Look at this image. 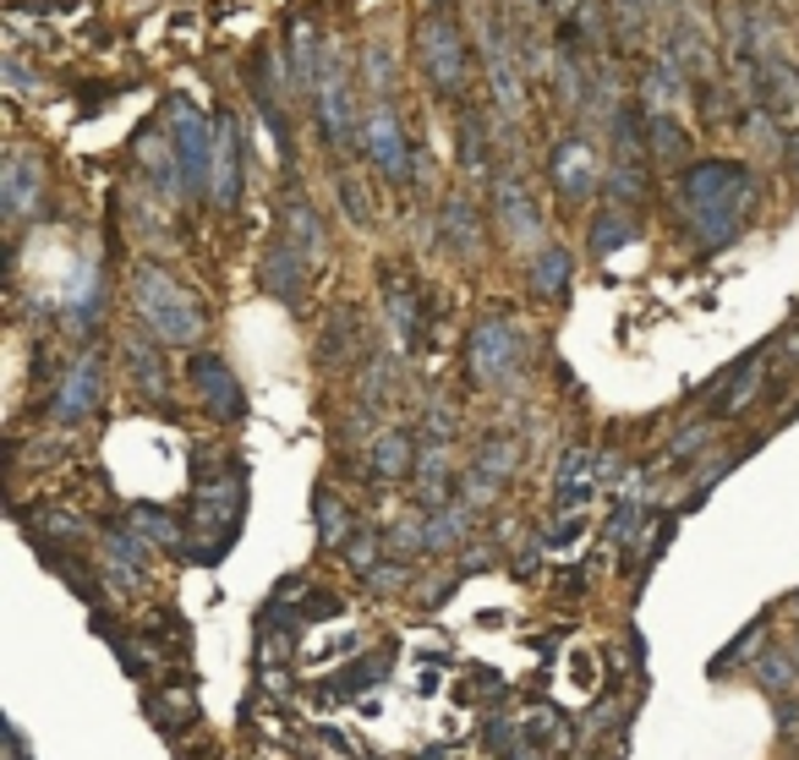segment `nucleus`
Returning a JSON list of instances; mask_svg holds the SVG:
<instances>
[{"mask_svg": "<svg viewBox=\"0 0 799 760\" xmlns=\"http://www.w3.org/2000/svg\"><path fill=\"white\" fill-rule=\"evenodd\" d=\"M679 203L701 236V247H729L739 236V225L750 219V203H756V187H750V170L733 165V159H707L696 165L684 181H679Z\"/></svg>", "mask_w": 799, "mask_h": 760, "instance_id": "f257e3e1", "label": "nucleus"}, {"mask_svg": "<svg viewBox=\"0 0 799 760\" xmlns=\"http://www.w3.org/2000/svg\"><path fill=\"white\" fill-rule=\"evenodd\" d=\"M132 302L142 323L165 339V345H187V339H198L203 317L193 307V296L187 290H176V279L170 274H159V268H142L132 279Z\"/></svg>", "mask_w": 799, "mask_h": 760, "instance_id": "f03ea898", "label": "nucleus"}, {"mask_svg": "<svg viewBox=\"0 0 799 760\" xmlns=\"http://www.w3.org/2000/svg\"><path fill=\"white\" fill-rule=\"evenodd\" d=\"M526 362V334L515 328V317H504L499 307L471 328V373L476 383H510Z\"/></svg>", "mask_w": 799, "mask_h": 760, "instance_id": "7ed1b4c3", "label": "nucleus"}, {"mask_svg": "<svg viewBox=\"0 0 799 760\" xmlns=\"http://www.w3.org/2000/svg\"><path fill=\"white\" fill-rule=\"evenodd\" d=\"M647 121H641V110L635 105H624L619 116H613V176H608V191H613V203H641L647 197V176H652V165H647Z\"/></svg>", "mask_w": 799, "mask_h": 760, "instance_id": "20e7f679", "label": "nucleus"}, {"mask_svg": "<svg viewBox=\"0 0 799 760\" xmlns=\"http://www.w3.org/2000/svg\"><path fill=\"white\" fill-rule=\"evenodd\" d=\"M165 121H170V154L181 159L176 165L181 170V191H203L208 170H214V131L187 99H170Z\"/></svg>", "mask_w": 799, "mask_h": 760, "instance_id": "39448f33", "label": "nucleus"}, {"mask_svg": "<svg viewBox=\"0 0 799 760\" xmlns=\"http://www.w3.org/2000/svg\"><path fill=\"white\" fill-rule=\"evenodd\" d=\"M422 61H427V77L438 82V93H461V82H466V45L455 33L450 0H438V11L422 22Z\"/></svg>", "mask_w": 799, "mask_h": 760, "instance_id": "423d86ee", "label": "nucleus"}, {"mask_svg": "<svg viewBox=\"0 0 799 760\" xmlns=\"http://www.w3.org/2000/svg\"><path fill=\"white\" fill-rule=\"evenodd\" d=\"M362 148L373 154V165H378L389 181H411V142H405V127L395 121L389 105H378V110L362 121Z\"/></svg>", "mask_w": 799, "mask_h": 760, "instance_id": "0eeeda50", "label": "nucleus"}, {"mask_svg": "<svg viewBox=\"0 0 799 760\" xmlns=\"http://www.w3.org/2000/svg\"><path fill=\"white\" fill-rule=\"evenodd\" d=\"M482 61H487V82H493V93H499L504 116H521L526 93H521L515 50H510V33H504V22H499V17H487V28H482Z\"/></svg>", "mask_w": 799, "mask_h": 760, "instance_id": "6e6552de", "label": "nucleus"}, {"mask_svg": "<svg viewBox=\"0 0 799 760\" xmlns=\"http://www.w3.org/2000/svg\"><path fill=\"white\" fill-rule=\"evenodd\" d=\"M598 181V154H592V142L586 137H564L559 148H553V187L564 203H581L586 191Z\"/></svg>", "mask_w": 799, "mask_h": 760, "instance_id": "1a4fd4ad", "label": "nucleus"}, {"mask_svg": "<svg viewBox=\"0 0 799 760\" xmlns=\"http://www.w3.org/2000/svg\"><path fill=\"white\" fill-rule=\"evenodd\" d=\"M313 99H318V121L329 142L351 137V93H345V77H339V56L318 61V82H313Z\"/></svg>", "mask_w": 799, "mask_h": 760, "instance_id": "9d476101", "label": "nucleus"}, {"mask_svg": "<svg viewBox=\"0 0 799 760\" xmlns=\"http://www.w3.org/2000/svg\"><path fill=\"white\" fill-rule=\"evenodd\" d=\"M493 214H499V225H504L510 241H536L542 214H536L532 191L521 187L515 176H499V187H493Z\"/></svg>", "mask_w": 799, "mask_h": 760, "instance_id": "9b49d317", "label": "nucleus"}, {"mask_svg": "<svg viewBox=\"0 0 799 760\" xmlns=\"http://www.w3.org/2000/svg\"><path fill=\"white\" fill-rule=\"evenodd\" d=\"M193 383H198L203 405L214 411V416H225V422H236L247 405H241V388H236V378H230V367L219 362V356H198L193 362Z\"/></svg>", "mask_w": 799, "mask_h": 760, "instance_id": "f8f14e48", "label": "nucleus"}, {"mask_svg": "<svg viewBox=\"0 0 799 760\" xmlns=\"http://www.w3.org/2000/svg\"><path fill=\"white\" fill-rule=\"evenodd\" d=\"M214 197L219 208H236L241 197V137L230 116H219V131H214Z\"/></svg>", "mask_w": 799, "mask_h": 760, "instance_id": "ddd939ff", "label": "nucleus"}, {"mask_svg": "<svg viewBox=\"0 0 799 760\" xmlns=\"http://www.w3.org/2000/svg\"><path fill=\"white\" fill-rule=\"evenodd\" d=\"M93 399H99V362L93 356H77L67 367V378H61V388H56V416L61 422H77V416H88L93 411Z\"/></svg>", "mask_w": 799, "mask_h": 760, "instance_id": "4468645a", "label": "nucleus"}, {"mask_svg": "<svg viewBox=\"0 0 799 760\" xmlns=\"http://www.w3.org/2000/svg\"><path fill=\"white\" fill-rule=\"evenodd\" d=\"M258 279H264V290H274L279 302H296V296H302V285H307V253H302L296 241H274Z\"/></svg>", "mask_w": 799, "mask_h": 760, "instance_id": "2eb2a0df", "label": "nucleus"}, {"mask_svg": "<svg viewBox=\"0 0 799 760\" xmlns=\"http://www.w3.org/2000/svg\"><path fill=\"white\" fill-rule=\"evenodd\" d=\"M39 181H45V165H39V159H28V154H11V159H6V170H0V197H6V214H11V219L28 214Z\"/></svg>", "mask_w": 799, "mask_h": 760, "instance_id": "dca6fc26", "label": "nucleus"}, {"mask_svg": "<svg viewBox=\"0 0 799 760\" xmlns=\"http://www.w3.org/2000/svg\"><path fill=\"white\" fill-rule=\"evenodd\" d=\"M553 499H559V509H570V514L592 499V454H586V448H570V454L559 460V493H553Z\"/></svg>", "mask_w": 799, "mask_h": 760, "instance_id": "f3484780", "label": "nucleus"}, {"mask_svg": "<svg viewBox=\"0 0 799 760\" xmlns=\"http://www.w3.org/2000/svg\"><path fill=\"white\" fill-rule=\"evenodd\" d=\"M384 302H389V323H395V334H400V345H405V351H416V339H422V334H416V290H411V279H405V274H389V279H384Z\"/></svg>", "mask_w": 799, "mask_h": 760, "instance_id": "a211bd4d", "label": "nucleus"}, {"mask_svg": "<svg viewBox=\"0 0 799 760\" xmlns=\"http://www.w3.org/2000/svg\"><path fill=\"white\" fill-rule=\"evenodd\" d=\"M668 50H673V61H684L690 71H712V56H707V33L696 28V17H690V6L673 17V39H668Z\"/></svg>", "mask_w": 799, "mask_h": 760, "instance_id": "6ab92c4d", "label": "nucleus"}, {"mask_svg": "<svg viewBox=\"0 0 799 760\" xmlns=\"http://www.w3.org/2000/svg\"><path fill=\"white\" fill-rule=\"evenodd\" d=\"M466 525H471V504H444L427 514V547L433 553H455L466 542Z\"/></svg>", "mask_w": 799, "mask_h": 760, "instance_id": "aec40b11", "label": "nucleus"}, {"mask_svg": "<svg viewBox=\"0 0 799 760\" xmlns=\"http://www.w3.org/2000/svg\"><path fill=\"white\" fill-rule=\"evenodd\" d=\"M526 279H532L536 296H564L570 290V253L564 247H542Z\"/></svg>", "mask_w": 799, "mask_h": 760, "instance_id": "412c9836", "label": "nucleus"}, {"mask_svg": "<svg viewBox=\"0 0 799 760\" xmlns=\"http://www.w3.org/2000/svg\"><path fill=\"white\" fill-rule=\"evenodd\" d=\"M285 225H290V236L285 241H296L307 257L324 253V225H318V214H313V203H302V197H285Z\"/></svg>", "mask_w": 799, "mask_h": 760, "instance_id": "4be33fe9", "label": "nucleus"}, {"mask_svg": "<svg viewBox=\"0 0 799 760\" xmlns=\"http://www.w3.org/2000/svg\"><path fill=\"white\" fill-rule=\"evenodd\" d=\"M761 367H767V356H750V362H739L729 378H723V388H718V416H733L750 394H756V383H761Z\"/></svg>", "mask_w": 799, "mask_h": 760, "instance_id": "5701e85b", "label": "nucleus"}, {"mask_svg": "<svg viewBox=\"0 0 799 760\" xmlns=\"http://www.w3.org/2000/svg\"><path fill=\"white\" fill-rule=\"evenodd\" d=\"M438 236H444V247H455V253H476V208H471L466 197H450Z\"/></svg>", "mask_w": 799, "mask_h": 760, "instance_id": "b1692460", "label": "nucleus"}, {"mask_svg": "<svg viewBox=\"0 0 799 760\" xmlns=\"http://www.w3.org/2000/svg\"><path fill=\"white\" fill-rule=\"evenodd\" d=\"M411 460H416V444L405 438V433H384L378 444H373V471L384 476V482H395L411 471Z\"/></svg>", "mask_w": 799, "mask_h": 760, "instance_id": "393cba45", "label": "nucleus"}, {"mask_svg": "<svg viewBox=\"0 0 799 760\" xmlns=\"http://www.w3.org/2000/svg\"><path fill=\"white\" fill-rule=\"evenodd\" d=\"M756 679L772 690V695H795L799 690V668L795 657H783V651H767L761 662H756Z\"/></svg>", "mask_w": 799, "mask_h": 760, "instance_id": "a878e982", "label": "nucleus"}, {"mask_svg": "<svg viewBox=\"0 0 799 760\" xmlns=\"http://www.w3.org/2000/svg\"><path fill=\"white\" fill-rule=\"evenodd\" d=\"M630 236H635L630 214H624V208H608V214L598 219V230H592V253H598V257H608L613 247H624Z\"/></svg>", "mask_w": 799, "mask_h": 760, "instance_id": "bb28decb", "label": "nucleus"}, {"mask_svg": "<svg viewBox=\"0 0 799 760\" xmlns=\"http://www.w3.org/2000/svg\"><path fill=\"white\" fill-rule=\"evenodd\" d=\"M351 345H356V317H351V307H339L334 323L324 328V345H318V351H324V362H339Z\"/></svg>", "mask_w": 799, "mask_h": 760, "instance_id": "cd10ccee", "label": "nucleus"}, {"mask_svg": "<svg viewBox=\"0 0 799 760\" xmlns=\"http://www.w3.org/2000/svg\"><path fill=\"white\" fill-rule=\"evenodd\" d=\"M652 148H658V159H663V165L684 159V131L673 127V116H652Z\"/></svg>", "mask_w": 799, "mask_h": 760, "instance_id": "c85d7f7f", "label": "nucleus"}, {"mask_svg": "<svg viewBox=\"0 0 799 760\" xmlns=\"http://www.w3.org/2000/svg\"><path fill=\"white\" fill-rule=\"evenodd\" d=\"M461 165H466L471 176H482V170H487V142H482L476 116H466V121H461Z\"/></svg>", "mask_w": 799, "mask_h": 760, "instance_id": "c756f323", "label": "nucleus"}, {"mask_svg": "<svg viewBox=\"0 0 799 760\" xmlns=\"http://www.w3.org/2000/svg\"><path fill=\"white\" fill-rule=\"evenodd\" d=\"M313 514H318V536H324V542H339V536H345V525H351V520H345V509L334 504L329 487L313 499Z\"/></svg>", "mask_w": 799, "mask_h": 760, "instance_id": "7c9ffc66", "label": "nucleus"}, {"mask_svg": "<svg viewBox=\"0 0 799 760\" xmlns=\"http://www.w3.org/2000/svg\"><path fill=\"white\" fill-rule=\"evenodd\" d=\"M127 362H132V378L148 388V394H159L165 378H159V356L148 351V345H127Z\"/></svg>", "mask_w": 799, "mask_h": 760, "instance_id": "2f4dec72", "label": "nucleus"}, {"mask_svg": "<svg viewBox=\"0 0 799 760\" xmlns=\"http://www.w3.org/2000/svg\"><path fill=\"white\" fill-rule=\"evenodd\" d=\"M510 465H515V448L504 444V438H493V444H487V454H482V465H476V471H482V476H487V482L499 487V476H504Z\"/></svg>", "mask_w": 799, "mask_h": 760, "instance_id": "473e14b6", "label": "nucleus"}, {"mask_svg": "<svg viewBox=\"0 0 799 760\" xmlns=\"http://www.w3.org/2000/svg\"><path fill=\"white\" fill-rule=\"evenodd\" d=\"M345 553H351V564H356L362 574H373V570H378V536H373V531H356Z\"/></svg>", "mask_w": 799, "mask_h": 760, "instance_id": "72a5a7b5", "label": "nucleus"}, {"mask_svg": "<svg viewBox=\"0 0 799 760\" xmlns=\"http://www.w3.org/2000/svg\"><path fill=\"white\" fill-rule=\"evenodd\" d=\"M132 525H148L154 542H176V520L159 514V509H132Z\"/></svg>", "mask_w": 799, "mask_h": 760, "instance_id": "f704fd0d", "label": "nucleus"}, {"mask_svg": "<svg viewBox=\"0 0 799 760\" xmlns=\"http://www.w3.org/2000/svg\"><path fill=\"white\" fill-rule=\"evenodd\" d=\"M707 444H712V433H707V427H684V433L673 438V448H668V460H690L696 448H707Z\"/></svg>", "mask_w": 799, "mask_h": 760, "instance_id": "c9c22d12", "label": "nucleus"}, {"mask_svg": "<svg viewBox=\"0 0 799 760\" xmlns=\"http://www.w3.org/2000/svg\"><path fill=\"white\" fill-rule=\"evenodd\" d=\"M339 203H345V214H351L356 225H367V203H362V187H356L351 176H339Z\"/></svg>", "mask_w": 799, "mask_h": 760, "instance_id": "e433bc0d", "label": "nucleus"}, {"mask_svg": "<svg viewBox=\"0 0 799 760\" xmlns=\"http://www.w3.org/2000/svg\"><path fill=\"white\" fill-rule=\"evenodd\" d=\"M367 77H373V93L384 99L389 93V56L384 50H367Z\"/></svg>", "mask_w": 799, "mask_h": 760, "instance_id": "4c0bfd02", "label": "nucleus"}, {"mask_svg": "<svg viewBox=\"0 0 799 760\" xmlns=\"http://www.w3.org/2000/svg\"><path fill=\"white\" fill-rule=\"evenodd\" d=\"M39 525H50V536H61V542H77V536H82V525H77L71 514H56V509H50Z\"/></svg>", "mask_w": 799, "mask_h": 760, "instance_id": "58836bf2", "label": "nucleus"}, {"mask_svg": "<svg viewBox=\"0 0 799 760\" xmlns=\"http://www.w3.org/2000/svg\"><path fill=\"white\" fill-rule=\"evenodd\" d=\"M373 585H378V591H400V585H405V564H378V570H373Z\"/></svg>", "mask_w": 799, "mask_h": 760, "instance_id": "ea45409f", "label": "nucleus"}, {"mask_svg": "<svg viewBox=\"0 0 799 760\" xmlns=\"http://www.w3.org/2000/svg\"><path fill=\"white\" fill-rule=\"evenodd\" d=\"M619 17H624V28H635L641 22V0H619Z\"/></svg>", "mask_w": 799, "mask_h": 760, "instance_id": "a19ab883", "label": "nucleus"}, {"mask_svg": "<svg viewBox=\"0 0 799 760\" xmlns=\"http://www.w3.org/2000/svg\"><path fill=\"white\" fill-rule=\"evenodd\" d=\"M778 722H783V728H799V700L783 695V711H778Z\"/></svg>", "mask_w": 799, "mask_h": 760, "instance_id": "79ce46f5", "label": "nucleus"}, {"mask_svg": "<svg viewBox=\"0 0 799 760\" xmlns=\"http://www.w3.org/2000/svg\"><path fill=\"white\" fill-rule=\"evenodd\" d=\"M515 760H536V756H515Z\"/></svg>", "mask_w": 799, "mask_h": 760, "instance_id": "37998d69", "label": "nucleus"}, {"mask_svg": "<svg viewBox=\"0 0 799 760\" xmlns=\"http://www.w3.org/2000/svg\"><path fill=\"white\" fill-rule=\"evenodd\" d=\"M795 613H799V596H795Z\"/></svg>", "mask_w": 799, "mask_h": 760, "instance_id": "c03bdc74", "label": "nucleus"}, {"mask_svg": "<svg viewBox=\"0 0 799 760\" xmlns=\"http://www.w3.org/2000/svg\"><path fill=\"white\" fill-rule=\"evenodd\" d=\"M532 6H536V0H532Z\"/></svg>", "mask_w": 799, "mask_h": 760, "instance_id": "a18cd8bd", "label": "nucleus"}]
</instances>
